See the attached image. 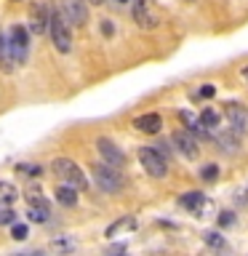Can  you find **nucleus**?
Listing matches in <instances>:
<instances>
[{
	"label": "nucleus",
	"mask_w": 248,
	"mask_h": 256,
	"mask_svg": "<svg viewBox=\"0 0 248 256\" xmlns=\"http://www.w3.org/2000/svg\"><path fill=\"white\" fill-rule=\"evenodd\" d=\"M48 32H51V40H54V48L59 54H70L72 51V35H70V22L64 11L54 8L51 11V22H48Z\"/></svg>",
	"instance_id": "obj_1"
},
{
	"label": "nucleus",
	"mask_w": 248,
	"mask_h": 256,
	"mask_svg": "<svg viewBox=\"0 0 248 256\" xmlns=\"http://www.w3.org/2000/svg\"><path fill=\"white\" fill-rule=\"evenodd\" d=\"M51 171L59 176L64 184H70V187H75V190H86L88 187L86 174L80 171V166L75 163V160H70V158H56L51 163Z\"/></svg>",
	"instance_id": "obj_2"
},
{
	"label": "nucleus",
	"mask_w": 248,
	"mask_h": 256,
	"mask_svg": "<svg viewBox=\"0 0 248 256\" xmlns=\"http://www.w3.org/2000/svg\"><path fill=\"white\" fill-rule=\"evenodd\" d=\"M91 174H94V182L99 184V187L104 192H120L126 187V182H123V176H120L118 168H112L107 163H96L91 166Z\"/></svg>",
	"instance_id": "obj_3"
},
{
	"label": "nucleus",
	"mask_w": 248,
	"mask_h": 256,
	"mask_svg": "<svg viewBox=\"0 0 248 256\" xmlns=\"http://www.w3.org/2000/svg\"><path fill=\"white\" fill-rule=\"evenodd\" d=\"M139 160H142L144 171H147L150 176H155V179H163V176L168 174L166 158L160 155L155 147H139Z\"/></svg>",
	"instance_id": "obj_4"
},
{
	"label": "nucleus",
	"mask_w": 248,
	"mask_h": 256,
	"mask_svg": "<svg viewBox=\"0 0 248 256\" xmlns=\"http://www.w3.org/2000/svg\"><path fill=\"white\" fill-rule=\"evenodd\" d=\"M96 150H99V155H102V160H104L107 166H112V168H123V166H126L123 150H120L112 139H107V136L96 139Z\"/></svg>",
	"instance_id": "obj_5"
},
{
	"label": "nucleus",
	"mask_w": 248,
	"mask_h": 256,
	"mask_svg": "<svg viewBox=\"0 0 248 256\" xmlns=\"http://www.w3.org/2000/svg\"><path fill=\"white\" fill-rule=\"evenodd\" d=\"M8 40H11V48H14V62L16 64H24L30 56V38H27V30L24 27H11L8 30Z\"/></svg>",
	"instance_id": "obj_6"
},
{
	"label": "nucleus",
	"mask_w": 248,
	"mask_h": 256,
	"mask_svg": "<svg viewBox=\"0 0 248 256\" xmlns=\"http://www.w3.org/2000/svg\"><path fill=\"white\" fill-rule=\"evenodd\" d=\"M62 11L70 24L83 27L88 22V0H62Z\"/></svg>",
	"instance_id": "obj_7"
},
{
	"label": "nucleus",
	"mask_w": 248,
	"mask_h": 256,
	"mask_svg": "<svg viewBox=\"0 0 248 256\" xmlns=\"http://www.w3.org/2000/svg\"><path fill=\"white\" fill-rule=\"evenodd\" d=\"M48 22H51V11L43 3H32L30 6V30L35 35H43L48 30Z\"/></svg>",
	"instance_id": "obj_8"
},
{
	"label": "nucleus",
	"mask_w": 248,
	"mask_h": 256,
	"mask_svg": "<svg viewBox=\"0 0 248 256\" xmlns=\"http://www.w3.org/2000/svg\"><path fill=\"white\" fill-rule=\"evenodd\" d=\"M224 112H227V120H230L232 131L235 134H248V112L240 107L238 102H230L227 107H224Z\"/></svg>",
	"instance_id": "obj_9"
},
{
	"label": "nucleus",
	"mask_w": 248,
	"mask_h": 256,
	"mask_svg": "<svg viewBox=\"0 0 248 256\" xmlns=\"http://www.w3.org/2000/svg\"><path fill=\"white\" fill-rule=\"evenodd\" d=\"M134 22L142 30H155L158 27V16L155 11H150L147 0H134Z\"/></svg>",
	"instance_id": "obj_10"
},
{
	"label": "nucleus",
	"mask_w": 248,
	"mask_h": 256,
	"mask_svg": "<svg viewBox=\"0 0 248 256\" xmlns=\"http://www.w3.org/2000/svg\"><path fill=\"white\" fill-rule=\"evenodd\" d=\"M174 147L176 150H179L182 152V155L184 158H198V139H195V134H192V131H176L174 134Z\"/></svg>",
	"instance_id": "obj_11"
},
{
	"label": "nucleus",
	"mask_w": 248,
	"mask_h": 256,
	"mask_svg": "<svg viewBox=\"0 0 248 256\" xmlns=\"http://www.w3.org/2000/svg\"><path fill=\"white\" fill-rule=\"evenodd\" d=\"M134 128H139L142 134H158L163 128V118L158 112H147V115H139L134 120Z\"/></svg>",
	"instance_id": "obj_12"
},
{
	"label": "nucleus",
	"mask_w": 248,
	"mask_h": 256,
	"mask_svg": "<svg viewBox=\"0 0 248 256\" xmlns=\"http://www.w3.org/2000/svg\"><path fill=\"white\" fill-rule=\"evenodd\" d=\"M14 48H11V40H8V32L0 35V70L3 72H11L14 70Z\"/></svg>",
	"instance_id": "obj_13"
},
{
	"label": "nucleus",
	"mask_w": 248,
	"mask_h": 256,
	"mask_svg": "<svg viewBox=\"0 0 248 256\" xmlns=\"http://www.w3.org/2000/svg\"><path fill=\"white\" fill-rule=\"evenodd\" d=\"M214 139H216V144H219V147L227 152V155H232V152H238L240 150V144H238V134L232 131H219V134H214Z\"/></svg>",
	"instance_id": "obj_14"
},
{
	"label": "nucleus",
	"mask_w": 248,
	"mask_h": 256,
	"mask_svg": "<svg viewBox=\"0 0 248 256\" xmlns=\"http://www.w3.org/2000/svg\"><path fill=\"white\" fill-rule=\"evenodd\" d=\"M56 200H59L62 206L72 208V206L78 203V192H75V187H70V184H59V187H56Z\"/></svg>",
	"instance_id": "obj_15"
},
{
	"label": "nucleus",
	"mask_w": 248,
	"mask_h": 256,
	"mask_svg": "<svg viewBox=\"0 0 248 256\" xmlns=\"http://www.w3.org/2000/svg\"><path fill=\"white\" fill-rule=\"evenodd\" d=\"M134 227H136L134 216H123V219L112 222L110 227H107V238H115V235H120V232H128V230H134Z\"/></svg>",
	"instance_id": "obj_16"
},
{
	"label": "nucleus",
	"mask_w": 248,
	"mask_h": 256,
	"mask_svg": "<svg viewBox=\"0 0 248 256\" xmlns=\"http://www.w3.org/2000/svg\"><path fill=\"white\" fill-rule=\"evenodd\" d=\"M203 240H206V243L214 248V251H227V240H224V238H222L216 230H208V232H203Z\"/></svg>",
	"instance_id": "obj_17"
},
{
	"label": "nucleus",
	"mask_w": 248,
	"mask_h": 256,
	"mask_svg": "<svg viewBox=\"0 0 248 256\" xmlns=\"http://www.w3.org/2000/svg\"><path fill=\"white\" fill-rule=\"evenodd\" d=\"M200 123H203L208 131H216V128H219V112L211 110V107H206L203 112H200Z\"/></svg>",
	"instance_id": "obj_18"
},
{
	"label": "nucleus",
	"mask_w": 248,
	"mask_h": 256,
	"mask_svg": "<svg viewBox=\"0 0 248 256\" xmlns=\"http://www.w3.org/2000/svg\"><path fill=\"white\" fill-rule=\"evenodd\" d=\"M206 203V198H203V192H187V195L182 198V206L184 208H190V211H195L198 214V208Z\"/></svg>",
	"instance_id": "obj_19"
},
{
	"label": "nucleus",
	"mask_w": 248,
	"mask_h": 256,
	"mask_svg": "<svg viewBox=\"0 0 248 256\" xmlns=\"http://www.w3.org/2000/svg\"><path fill=\"white\" fill-rule=\"evenodd\" d=\"M27 203H30V208H40V211H51L48 208V200L40 195V190H30L27 192Z\"/></svg>",
	"instance_id": "obj_20"
},
{
	"label": "nucleus",
	"mask_w": 248,
	"mask_h": 256,
	"mask_svg": "<svg viewBox=\"0 0 248 256\" xmlns=\"http://www.w3.org/2000/svg\"><path fill=\"white\" fill-rule=\"evenodd\" d=\"M16 200V190L11 184H0V206H11Z\"/></svg>",
	"instance_id": "obj_21"
},
{
	"label": "nucleus",
	"mask_w": 248,
	"mask_h": 256,
	"mask_svg": "<svg viewBox=\"0 0 248 256\" xmlns=\"http://www.w3.org/2000/svg\"><path fill=\"white\" fill-rule=\"evenodd\" d=\"M16 222V214L11 206H0V224H14Z\"/></svg>",
	"instance_id": "obj_22"
},
{
	"label": "nucleus",
	"mask_w": 248,
	"mask_h": 256,
	"mask_svg": "<svg viewBox=\"0 0 248 256\" xmlns=\"http://www.w3.org/2000/svg\"><path fill=\"white\" fill-rule=\"evenodd\" d=\"M51 246L56 248V251H72L75 248V240H64V238H54Z\"/></svg>",
	"instance_id": "obj_23"
},
{
	"label": "nucleus",
	"mask_w": 248,
	"mask_h": 256,
	"mask_svg": "<svg viewBox=\"0 0 248 256\" xmlns=\"http://www.w3.org/2000/svg\"><path fill=\"white\" fill-rule=\"evenodd\" d=\"M48 214H51V211H40V208H30V211H27V216L32 222H38V224L48 222Z\"/></svg>",
	"instance_id": "obj_24"
},
{
	"label": "nucleus",
	"mask_w": 248,
	"mask_h": 256,
	"mask_svg": "<svg viewBox=\"0 0 248 256\" xmlns=\"http://www.w3.org/2000/svg\"><path fill=\"white\" fill-rule=\"evenodd\" d=\"M200 176H203L206 182H216V179H219V168H216V166H206L203 171H200Z\"/></svg>",
	"instance_id": "obj_25"
},
{
	"label": "nucleus",
	"mask_w": 248,
	"mask_h": 256,
	"mask_svg": "<svg viewBox=\"0 0 248 256\" xmlns=\"http://www.w3.org/2000/svg\"><path fill=\"white\" fill-rule=\"evenodd\" d=\"M27 235H30L27 224H14V230H11V238H14V240H24Z\"/></svg>",
	"instance_id": "obj_26"
},
{
	"label": "nucleus",
	"mask_w": 248,
	"mask_h": 256,
	"mask_svg": "<svg viewBox=\"0 0 248 256\" xmlns=\"http://www.w3.org/2000/svg\"><path fill=\"white\" fill-rule=\"evenodd\" d=\"M19 171L27 174V176H38L40 174V166H19Z\"/></svg>",
	"instance_id": "obj_27"
},
{
	"label": "nucleus",
	"mask_w": 248,
	"mask_h": 256,
	"mask_svg": "<svg viewBox=\"0 0 248 256\" xmlns=\"http://www.w3.org/2000/svg\"><path fill=\"white\" fill-rule=\"evenodd\" d=\"M214 94H216V88H214L211 83H206L203 88H200V96H203V99H211Z\"/></svg>",
	"instance_id": "obj_28"
},
{
	"label": "nucleus",
	"mask_w": 248,
	"mask_h": 256,
	"mask_svg": "<svg viewBox=\"0 0 248 256\" xmlns=\"http://www.w3.org/2000/svg\"><path fill=\"white\" fill-rule=\"evenodd\" d=\"M232 222H235V216H232V214H222L219 216V224H232Z\"/></svg>",
	"instance_id": "obj_29"
},
{
	"label": "nucleus",
	"mask_w": 248,
	"mask_h": 256,
	"mask_svg": "<svg viewBox=\"0 0 248 256\" xmlns=\"http://www.w3.org/2000/svg\"><path fill=\"white\" fill-rule=\"evenodd\" d=\"M102 30H104V35H112V24H110L107 19L102 22Z\"/></svg>",
	"instance_id": "obj_30"
},
{
	"label": "nucleus",
	"mask_w": 248,
	"mask_h": 256,
	"mask_svg": "<svg viewBox=\"0 0 248 256\" xmlns=\"http://www.w3.org/2000/svg\"><path fill=\"white\" fill-rule=\"evenodd\" d=\"M88 3H94V6H102V3H104V0H88Z\"/></svg>",
	"instance_id": "obj_31"
},
{
	"label": "nucleus",
	"mask_w": 248,
	"mask_h": 256,
	"mask_svg": "<svg viewBox=\"0 0 248 256\" xmlns=\"http://www.w3.org/2000/svg\"><path fill=\"white\" fill-rule=\"evenodd\" d=\"M120 3H128V0H120Z\"/></svg>",
	"instance_id": "obj_32"
},
{
	"label": "nucleus",
	"mask_w": 248,
	"mask_h": 256,
	"mask_svg": "<svg viewBox=\"0 0 248 256\" xmlns=\"http://www.w3.org/2000/svg\"><path fill=\"white\" fill-rule=\"evenodd\" d=\"M246 78H248V70H246Z\"/></svg>",
	"instance_id": "obj_33"
},
{
	"label": "nucleus",
	"mask_w": 248,
	"mask_h": 256,
	"mask_svg": "<svg viewBox=\"0 0 248 256\" xmlns=\"http://www.w3.org/2000/svg\"><path fill=\"white\" fill-rule=\"evenodd\" d=\"M190 3H192V0H190Z\"/></svg>",
	"instance_id": "obj_34"
}]
</instances>
